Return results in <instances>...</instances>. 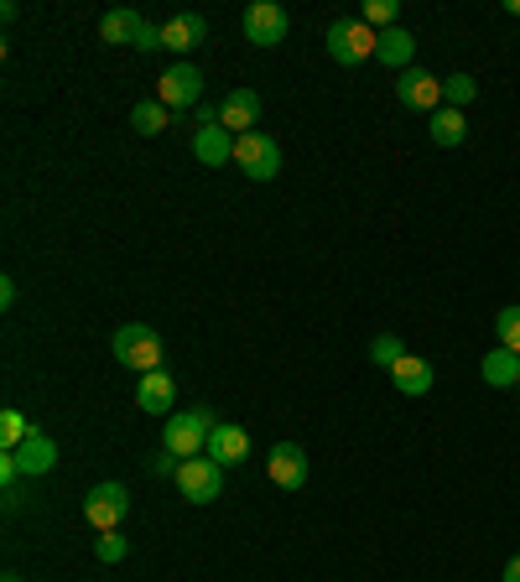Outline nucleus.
Returning a JSON list of instances; mask_svg holds the SVG:
<instances>
[{
    "label": "nucleus",
    "mask_w": 520,
    "mask_h": 582,
    "mask_svg": "<svg viewBox=\"0 0 520 582\" xmlns=\"http://www.w3.org/2000/svg\"><path fill=\"white\" fill-rule=\"evenodd\" d=\"M323 42H328V58H334V62H343V68H360L364 58H375L381 32H370L360 16H339V21H328Z\"/></svg>",
    "instance_id": "f257e3e1"
},
{
    "label": "nucleus",
    "mask_w": 520,
    "mask_h": 582,
    "mask_svg": "<svg viewBox=\"0 0 520 582\" xmlns=\"http://www.w3.org/2000/svg\"><path fill=\"white\" fill-rule=\"evenodd\" d=\"M214 411H203V406H193V411H182V416H167V426H161V447L167 453H178L182 463L188 458H203V447H208V432H214Z\"/></svg>",
    "instance_id": "f03ea898"
},
{
    "label": "nucleus",
    "mask_w": 520,
    "mask_h": 582,
    "mask_svg": "<svg viewBox=\"0 0 520 582\" xmlns=\"http://www.w3.org/2000/svg\"><path fill=\"white\" fill-rule=\"evenodd\" d=\"M110 349H115V360H121L125 369H140V375L161 369V333L157 328H146V322H125V328H115Z\"/></svg>",
    "instance_id": "7ed1b4c3"
},
{
    "label": "nucleus",
    "mask_w": 520,
    "mask_h": 582,
    "mask_svg": "<svg viewBox=\"0 0 520 582\" xmlns=\"http://www.w3.org/2000/svg\"><path fill=\"white\" fill-rule=\"evenodd\" d=\"M235 161H240V172L250 182H271L281 172V146H276V136H265V130L235 136Z\"/></svg>",
    "instance_id": "20e7f679"
},
{
    "label": "nucleus",
    "mask_w": 520,
    "mask_h": 582,
    "mask_svg": "<svg viewBox=\"0 0 520 582\" xmlns=\"http://www.w3.org/2000/svg\"><path fill=\"white\" fill-rule=\"evenodd\" d=\"M125 515H131L125 483H94V489L83 494V521L94 525V530H121Z\"/></svg>",
    "instance_id": "39448f33"
},
{
    "label": "nucleus",
    "mask_w": 520,
    "mask_h": 582,
    "mask_svg": "<svg viewBox=\"0 0 520 582\" xmlns=\"http://www.w3.org/2000/svg\"><path fill=\"white\" fill-rule=\"evenodd\" d=\"M219 489H224V468L214 458H188L178 468V494L188 504H208V500H219Z\"/></svg>",
    "instance_id": "423d86ee"
},
{
    "label": "nucleus",
    "mask_w": 520,
    "mask_h": 582,
    "mask_svg": "<svg viewBox=\"0 0 520 582\" xmlns=\"http://www.w3.org/2000/svg\"><path fill=\"white\" fill-rule=\"evenodd\" d=\"M157 100L167 104V110H193V104L203 100V73L193 62H172L157 79Z\"/></svg>",
    "instance_id": "0eeeda50"
},
{
    "label": "nucleus",
    "mask_w": 520,
    "mask_h": 582,
    "mask_svg": "<svg viewBox=\"0 0 520 582\" xmlns=\"http://www.w3.org/2000/svg\"><path fill=\"white\" fill-rule=\"evenodd\" d=\"M240 26H245V42H256V47H276L281 37H286V11H281L276 0H256V5H245V16H240Z\"/></svg>",
    "instance_id": "6e6552de"
},
{
    "label": "nucleus",
    "mask_w": 520,
    "mask_h": 582,
    "mask_svg": "<svg viewBox=\"0 0 520 582\" xmlns=\"http://www.w3.org/2000/svg\"><path fill=\"white\" fill-rule=\"evenodd\" d=\"M396 100L406 104V110H432L438 115L442 110V79L438 73H427V68H406L396 79Z\"/></svg>",
    "instance_id": "1a4fd4ad"
},
{
    "label": "nucleus",
    "mask_w": 520,
    "mask_h": 582,
    "mask_svg": "<svg viewBox=\"0 0 520 582\" xmlns=\"http://www.w3.org/2000/svg\"><path fill=\"white\" fill-rule=\"evenodd\" d=\"M260 121V94L256 89H229L219 100V125L229 130V136H250Z\"/></svg>",
    "instance_id": "9d476101"
},
{
    "label": "nucleus",
    "mask_w": 520,
    "mask_h": 582,
    "mask_svg": "<svg viewBox=\"0 0 520 582\" xmlns=\"http://www.w3.org/2000/svg\"><path fill=\"white\" fill-rule=\"evenodd\" d=\"M203 458H214L219 468H235V463L250 458V432L235 422H219L208 432V447H203Z\"/></svg>",
    "instance_id": "9b49d317"
},
{
    "label": "nucleus",
    "mask_w": 520,
    "mask_h": 582,
    "mask_svg": "<svg viewBox=\"0 0 520 582\" xmlns=\"http://www.w3.org/2000/svg\"><path fill=\"white\" fill-rule=\"evenodd\" d=\"M11 458H16V468H21V479H42V473H53V463H58V442L47 437V432H32V437L21 442L16 453H11Z\"/></svg>",
    "instance_id": "f8f14e48"
},
{
    "label": "nucleus",
    "mask_w": 520,
    "mask_h": 582,
    "mask_svg": "<svg viewBox=\"0 0 520 582\" xmlns=\"http://www.w3.org/2000/svg\"><path fill=\"white\" fill-rule=\"evenodd\" d=\"M265 468H271V483H276V489H302V483H307V453H302L297 442H276Z\"/></svg>",
    "instance_id": "ddd939ff"
},
{
    "label": "nucleus",
    "mask_w": 520,
    "mask_h": 582,
    "mask_svg": "<svg viewBox=\"0 0 520 582\" xmlns=\"http://www.w3.org/2000/svg\"><path fill=\"white\" fill-rule=\"evenodd\" d=\"M172 401H178V380H172L167 369H151V375H140L136 406L146 411V416H167V411H172Z\"/></svg>",
    "instance_id": "4468645a"
},
{
    "label": "nucleus",
    "mask_w": 520,
    "mask_h": 582,
    "mask_svg": "<svg viewBox=\"0 0 520 582\" xmlns=\"http://www.w3.org/2000/svg\"><path fill=\"white\" fill-rule=\"evenodd\" d=\"M208 37V21L199 11H178L172 21H161V47H172V53H188V47H199Z\"/></svg>",
    "instance_id": "2eb2a0df"
},
{
    "label": "nucleus",
    "mask_w": 520,
    "mask_h": 582,
    "mask_svg": "<svg viewBox=\"0 0 520 582\" xmlns=\"http://www.w3.org/2000/svg\"><path fill=\"white\" fill-rule=\"evenodd\" d=\"M193 157L203 167H224V161H235V136L224 125H203V130H193Z\"/></svg>",
    "instance_id": "dca6fc26"
},
{
    "label": "nucleus",
    "mask_w": 520,
    "mask_h": 582,
    "mask_svg": "<svg viewBox=\"0 0 520 582\" xmlns=\"http://www.w3.org/2000/svg\"><path fill=\"white\" fill-rule=\"evenodd\" d=\"M411 53H417V37H411L406 26H391V32H381L375 62H385V68H396V73H406V68H411Z\"/></svg>",
    "instance_id": "f3484780"
},
{
    "label": "nucleus",
    "mask_w": 520,
    "mask_h": 582,
    "mask_svg": "<svg viewBox=\"0 0 520 582\" xmlns=\"http://www.w3.org/2000/svg\"><path fill=\"white\" fill-rule=\"evenodd\" d=\"M484 385H495V390H510V385H520V354H510V349H489L479 364Z\"/></svg>",
    "instance_id": "a211bd4d"
},
{
    "label": "nucleus",
    "mask_w": 520,
    "mask_h": 582,
    "mask_svg": "<svg viewBox=\"0 0 520 582\" xmlns=\"http://www.w3.org/2000/svg\"><path fill=\"white\" fill-rule=\"evenodd\" d=\"M391 385H396L400 396H427V390H432V364L417 360V354H406V360L391 369Z\"/></svg>",
    "instance_id": "6ab92c4d"
},
{
    "label": "nucleus",
    "mask_w": 520,
    "mask_h": 582,
    "mask_svg": "<svg viewBox=\"0 0 520 582\" xmlns=\"http://www.w3.org/2000/svg\"><path fill=\"white\" fill-rule=\"evenodd\" d=\"M427 130H432V141H438V146H463V141H468V121H463V110H438Z\"/></svg>",
    "instance_id": "aec40b11"
},
{
    "label": "nucleus",
    "mask_w": 520,
    "mask_h": 582,
    "mask_svg": "<svg viewBox=\"0 0 520 582\" xmlns=\"http://www.w3.org/2000/svg\"><path fill=\"white\" fill-rule=\"evenodd\" d=\"M32 432H37V426L26 422V411H16V406H5V411H0V447H5V453H16Z\"/></svg>",
    "instance_id": "412c9836"
},
{
    "label": "nucleus",
    "mask_w": 520,
    "mask_h": 582,
    "mask_svg": "<svg viewBox=\"0 0 520 582\" xmlns=\"http://www.w3.org/2000/svg\"><path fill=\"white\" fill-rule=\"evenodd\" d=\"M167 115H172V110L161 100H140L136 110H131V125H136V136H161V130H167Z\"/></svg>",
    "instance_id": "4be33fe9"
},
{
    "label": "nucleus",
    "mask_w": 520,
    "mask_h": 582,
    "mask_svg": "<svg viewBox=\"0 0 520 582\" xmlns=\"http://www.w3.org/2000/svg\"><path fill=\"white\" fill-rule=\"evenodd\" d=\"M136 32H140L136 11H104V21H100V37L104 42H131V47H136Z\"/></svg>",
    "instance_id": "5701e85b"
},
{
    "label": "nucleus",
    "mask_w": 520,
    "mask_h": 582,
    "mask_svg": "<svg viewBox=\"0 0 520 582\" xmlns=\"http://www.w3.org/2000/svg\"><path fill=\"white\" fill-rule=\"evenodd\" d=\"M495 333H500V349H510V354H520V301H510V307H500V318H495Z\"/></svg>",
    "instance_id": "b1692460"
},
{
    "label": "nucleus",
    "mask_w": 520,
    "mask_h": 582,
    "mask_svg": "<svg viewBox=\"0 0 520 582\" xmlns=\"http://www.w3.org/2000/svg\"><path fill=\"white\" fill-rule=\"evenodd\" d=\"M474 94H479L474 73H453V79L442 83V100H448V110H463V104H474Z\"/></svg>",
    "instance_id": "393cba45"
},
{
    "label": "nucleus",
    "mask_w": 520,
    "mask_h": 582,
    "mask_svg": "<svg viewBox=\"0 0 520 582\" xmlns=\"http://www.w3.org/2000/svg\"><path fill=\"white\" fill-rule=\"evenodd\" d=\"M370 360H375V364H385V369H396V364L406 360V349H400V339H396V333H381V339L370 343Z\"/></svg>",
    "instance_id": "a878e982"
},
{
    "label": "nucleus",
    "mask_w": 520,
    "mask_h": 582,
    "mask_svg": "<svg viewBox=\"0 0 520 582\" xmlns=\"http://www.w3.org/2000/svg\"><path fill=\"white\" fill-rule=\"evenodd\" d=\"M360 21L370 26V32H375V26H381V32H391V26H396V0H370Z\"/></svg>",
    "instance_id": "bb28decb"
},
{
    "label": "nucleus",
    "mask_w": 520,
    "mask_h": 582,
    "mask_svg": "<svg viewBox=\"0 0 520 582\" xmlns=\"http://www.w3.org/2000/svg\"><path fill=\"white\" fill-rule=\"evenodd\" d=\"M125 551H131V546H125L121 530H100V541H94V557H100V562H125Z\"/></svg>",
    "instance_id": "cd10ccee"
},
{
    "label": "nucleus",
    "mask_w": 520,
    "mask_h": 582,
    "mask_svg": "<svg viewBox=\"0 0 520 582\" xmlns=\"http://www.w3.org/2000/svg\"><path fill=\"white\" fill-rule=\"evenodd\" d=\"M178 468H182V458L178 453H167V447L146 458V473H151V479H178Z\"/></svg>",
    "instance_id": "c85d7f7f"
},
{
    "label": "nucleus",
    "mask_w": 520,
    "mask_h": 582,
    "mask_svg": "<svg viewBox=\"0 0 520 582\" xmlns=\"http://www.w3.org/2000/svg\"><path fill=\"white\" fill-rule=\"evenodd\" d=\"M157 47H161V26L140 21V32H136V53H157Z\"/></svg>",
    "instance_id": "c756f323"
},
{
    "label": "nucleus",
    "mask_w": 520,
    "mask_h": 582,
    "mask_svg": "<svg viewBox=\"0 0 520 582\" xmlns=\"http://www.w3.org/2000/svg\"><path fill=\"white\" fill-rule=\"evenodd\" d=\"M203 125H219V104H199V130Z\"/></svg>",
    "instance_id": "7c9ffc66"
},
{
    "label": "nucleus",
    "mask_w": 520,
    "mask_h": 582,
    "mask_svg": "<svg viewBox=\"0 0 520 582\" xmlns=\"http://www.w3.org/2000/svg\"><path fill=\"white\" fill-rule=\"evenodd\" d=\"M11 301H16V282L5 276V282H0V307H11Z\"/></svg>",
    "instance_id": "2f4dec72"
},
{
    "label": "nucleus",
    "mask_w": 520,
    "mask_h": 582,
    "mask_svg": "<svg viewBox=\"0 0 520 582\" xmlns=\"http://www.w3.org/2000/svg\"><path fill=\"white\" fill-rule=\"evenodd\" d=\"M500 582H520V557H510V562H505V572H500Z\"/></svg>",
    "instance_id": "473e14b6"
}]
</instances>
